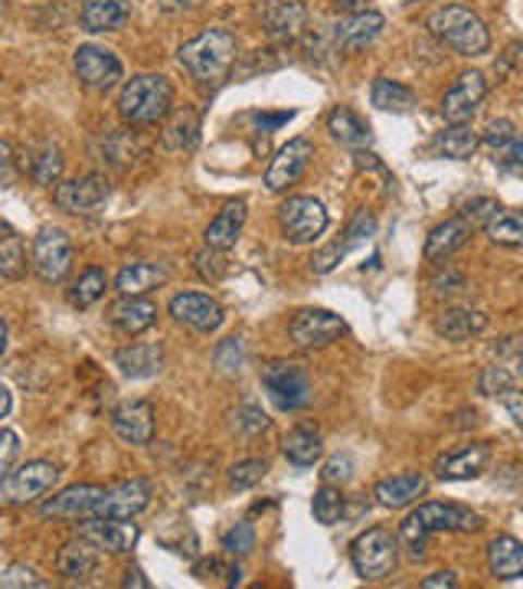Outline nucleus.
I'll return each instance as SVG.
<instances>
[{
  "mask_svg": "<svg viewBox=\"0 0 523 589\" xmlns=\"http://www.w3.org/2000/svg\"><path fill=\"white\" fill-rule=\"evenodd\" d=\"M481 517L471 507L461 504H441V501H425L418 504L399 527V540L412 556L425 553V543L438 530H477Z\"/></svg>",
  "mask_w": 523,
  "mask_h": 589,
  "instance_id": "1",
  "label": "nucleus"
},
{
  "mask_svg": "<svg viewBox=\"0 0 523 589\" xmlns=\"http://www.w3.org/2000/svg\"><path fill=\"white\" fill-rule=\"evenodd\" d=\"M170 105H173V85L157 72H141L127 79L118 95V115L134 128L163 121Z\"/></svg>",
  "mask_w": 523,
  "mask_h": 589,
  "instance_id": "2",
  "label": "nucleus"
},
{
  "mask_svg": "<svg viewBox=\"0 0 523 589\" xmlns=\"http://www.w3.org/2000/svg\"><path fill=\"white\" fill-rule=\"evenodd\" d=\"M235 52L239 46L229 29H203L177 49V59L196 82H219L232 69Z\"/></svg>",
  "mask_w": 523,
  "mask_h": 589,
  "instance_id": "3",
  "label": "nucleus"
},
{
  "mask_svg": "<svg viewBox=\"0 0 523 589\" xmlns=\"http://www.w3.org/2000/svg\"><path fill=\"white\" fill-rule=\"evenodd\" d=\"M425 26L431 29V36H438L458 56H484L490 49V33H487L484 20L461 3H448V7L431 10Z\"/></svg>",
  "mask_w": 523,
  "mask_h": 589,
  "instance_id": "4",
  "label": "nucleus"
},
{
  "mask_svg": "<svg viewBox=\"0 0 523 589\" xmlns=\"http://www.w3.org/2000/svg\"><path fill=\"white\" fill-rule=\"evenodd\" d=\"M350 563L360 579L379 582L386 579L399 563V543L386 527H369L350 543Z\"/></svg>",
  "mask_w": 523,
  "mask_h": 589,
  "instance_id": "5",
  "label": "nucleus"
},
{
  "mask_svg": "<svg viewBox=\"0 0 523 589\" xmlns=\"http://www.w3.org/2000/svg\"><path fill=\"white\" fill-rule=\"evenodd\" d=\"M262 386L268 393V399L284 409V412H294V409H304L311 402V380L304 373V366L291 363V360H271L262 366Z\"/></svg>",
  "mask_w": 523,
  "mask_h": 589,
  "instance_id": "6",
  "label": "nucleus"
},
{
  "mask_svg": "<svg viewBox=\"0 0 523 589\" xmlns=\"http://www.w3.org/2000/svg\"><path fill=\"white\" fill-rule=\"evenodd\" d=\"M59 465L46 461V458H36V461H26L20 468H10L0 481V494L7 504H26V501H36L42 497L46 491H52V484L59 481Z\"/></svg>",
  "mask_w": 523,
  "mask_h": 589,
  "instance_id": "7",
  "label": "nucleus"
},
{
  "mask_svg": "<svg viewBox=\"0 0 523 589\" xmlns=\"http://www.w3.org/2000/svg\"><path fill=\"white\" fill-rule=\"evenodd\" d=\"M278 226L288 242L304 245V242H314L327 229V209L314 196H291L278 209Z\"/></svg>",
  "mask_w": 523,
  "mask_h": 589,
  "instance_id": "8",
  "label": "nucleus"
},
{
  "mask_svg": "<svg viewBox=\"0 0 523 589\" xmlns=\"http://www.w3.org/2000/svg\"><path fill=\"white\" fill-rule=\"evenodd\" d=\"M72 69L78 75V82L92 92H108L121 82L124 69H121V59L101 46H78L75 56H72Z\"/></svg>",
  "mask_w": 523,
  "mask_h": 589,
  "instance_id": "9",
  "label": "nucleus"
},
{
  "mask_svg": "<svg viewBox=\"0 0 523 589\" xmlns=\"http://www.w3.org/2000/svg\"><path fill=\"white\" fill-rule=\"evenodd\" d=\"M288 334L297 347H327L333 344L340 334H346V321L333 311L324 308H304L294 314V321L288 324Z\"/></svg>",
  "mask_w": 523,
  "mask_h": 589,
  "instance_id": "10",
  "label": "nucleus"
},
{
  "mask_svg": "<svg viewBox=\"0 0 523 589\" xmlns=\"http://www.w3.org/2000/svg\"><path fill=\"white\" fill-rule=\"evenodd\" d=\"M33 268L46 285L62 281L72 268V239L62 229H42L33 242Z\"/></svg>",
  "mask_w": 523,
  "mask_h": 589,
  "instance_id": "11",
  "label": "nucleus"
},
{
  "mask_svg": "<svg viewBox=\"0 0 523 589\" xmlns=\"http://www.w3.org/2000/svg\"><path fill=\"white\" fill-rule=\"evenodd\" d=\"M484 95H487L484 75H481L477 69L461 72V75L454 79V85H451V88L445 92V98H441V115H445V121H448V124H467L471 115L481 108Z\"/></svg>",
  "mask_w": 523,
  "mask_h": 589,
  "instance_id": "12",
  "label": "nucleus"
},
{
  "mask_svg": "<svg viewBox=\"0 0 523 589\" xmlns=\"http://www.w3.org/2000/svg\"><path fill=\"white\" fill-rule=\"evenodd\" d=\"M311 157H314V144H311L307 137H291V141H288L284 147H278V154L271 157V164H268V170H265V187H268V190H288V187H294V183L304 177Z\"/></svg>",
  "mask_w": 523,
  "mask_h": 589,
  "instance_id": "13",
  "label": "nucleus"
},
{
  "mask_svg": "<svg viewBox=\"0 0 523 589\" xmlns=\"http://www.w3.org/2000/svg\"><path fill=\"white\" fill-rule=\"evenodd\" d=\"M170 314L173 321L193 327V330H203V334H212L222 321H226V311L222 304L212 298V294H203V291H180L170 298Z\"/></svg>",
  "mask_w": 523,
  "mask_h": 589,
  "instance_id": "14",
  "label": "nucleus"
},
{
  "mask_svg": "<svg viewBox=\"0 0 523 589\" xmlns=\"http://www.w3.org/2000/svg\"><path fill=\"white\" fill-rule=\"evenodd\" d=\"M147 504H150V484L141 481V478H131V481H118V484L105 488V494L98 497L92 517L131 520V517H137Z\"/></svg>",
  "mask_w": 523,
  "mask_h": 589,
  "instance_id": "15",
  "label": "nucleus"
},
{
  "mask_svg": "<svg viewBox=\"0 0 523 589\" xmlns=\"http://www.w3.org/2000/svg\"><path fill=\"white\" fill-rule=\"evenodd\" d=\"M111 196V183L101 173H88V177H75V180H62L56 187V203L69 213H95L105 200Z\"/></svg>",
  "mask_w": 523,
  "mask_h": 589,
  "instance_id": "16",
  "label": "nucleus"
},
{
  "mask_svg": "<svg viewBox=\"0 0 523 589\" xmlns=\"http://www.w3.org/2000/svg\"><path fill=\"white\" fill-rule=\"evenodd\" d=\"M111 429L118 432V438H124L127 445H147L154 435V406L147 399H131L121 402L111 412Z\"/></svg>",
  "mask_w": 523,
  "mask_h": 589,
  "instance_id": "17",
  "label": "nucleus"
},
{
  "mask_svg": "<svg viewBox=\"0 0 523 589\" xmlns=\"http://www.w3.org/2000/svg\"><path fill=\"white\" fill-rule=\"evenodd\" d=\"M105 494V488L98 484H72V488H62L59 494H52L49 501L39 504V514L42 517H92L98 497Z\"/></svg>",
  "mask_w": 523,
  "mask_h": 589,
  "instance_id": "18",
  "label": "nucleus"
},
{
  "mask_svg": "<svg viewBox=\"0 0 523 589\" xmlns=\"http://www.w3.org/2000/svg\"><path fill=\"white\" fill-rule=\"evenodd\" d=\"M78 533L88 537L92 543H98L108 553H127L137 543V537H141L137 524L118 520V517H92V520H85L78 527Z\"/></svg>",
  "mask_w": 523,
  "mask_h": 589,
  "instance_id": "19",
  "label": "nucleus"
},
{
  "mask_svg": "<svg viewBox=\"0 0 523 589\" xmlns=\"http://www.w3.org/2000/svg\"><path fill=\"white\" fill-rule=\"evenodd\" d=\"M481 141L490 147L494 164L507 170H523V131H516L507 118H497L484 128Z\"/></svg>",
  "mask_w": 523,
  "mask_h": 589,
  "instance_id": "20",
  "label": "nucleus"
},
{
  "mask_svg": "<svg viewBox=\"0 0 523 589\" xmlns=\"http://www.w3.org/2000/svg\"><path fill=\"white\" fill-rule=\"evenodd\" d=\"M490 461V448L487 445H464L458 452H445L435 458V474L441 481H467V478H477Z\"/></svg>",
  "mask_w": 523,
  "mask_h": 589,
  "instance_id": "21",
  "label": "nucleus"
},
{
  "mask_svg": "<svg viewBox=\"0 0 523 589\" xmlns=\"http://www.w3.org/2000/svg\"><path fill=\"white\" fill-rule=\"evenodd\" d=\"M262 26L275 39H294L304 26V3L301 0H262L258 7Z\"/></svg>",
  "mask_w": 523,
  "mask_h": 589,
  "instance_id": "22",
  "label": "nucleus"
},
{
  "mask_svg": "<svg viewBox=\"0 0 523 589\" xmlns=\"http://www.w3.org/2000/svg\"><path fill=\"white\" fill-rule=\"evenodd\" d=\"M382 26H386L382 13H376V10H360V13L343 16V20L333 26V39H337L340 49H350V52H353V49L369 46V43L382 33Z\"/></svg>",
  "mask_w": 523,
  "mask_h": 589,
  "instance_id": "23",
  "label": "nucleus"
},
{
  "mask_svg": "<svg viewBox=\"0 0 523 589\" xmlns=\"http://www.w3.org/2000/svg\"><path fill=\"white\" fill-rule=\"evenodd\" d=\"M98 543H92L88 537H75L69 543H62V550L56 553V569L65 576V579H88L95 569H98Z\"/></svg>",
  "mask_w": 523,
  "mask_h": 589,
  "instance_id": "24",
  "label": "nucleus"
},
{
  "mask_svg": "<svg viewBox=\"0 0 523 589\" xmlns=\"http://www.w3.org/2000/svg\"><path fill=\"white\" fill-rule=\"evenodd\" d=\"M425 488H428L425 474H418V471H402V474H392V478L376 481L373 497H376V504L396 510V507H405V504L418 501V497L425 494Z\"/></svg>",
  "mask_w": 523,
  "mask_h": 589,
  "instance_id": "25",
  "label": "nucleus"
},
{
  "mask_svg": "<svg viewBox=\"0 0 523 589\" xmlns=\"http://www.w3.org/2000/svg\"><path fill=\"white\" fill-rule=\"evenodd\" d=\"M471 232H474V226L464 216H451V219L438 223L425 239V259L428 262H445L448 255H454L467 242Z\"/></svg>",
  "mask_w": 523,
  "mask_h": 589,
  "instance_id": "26",
  "label": "nucleus"
},
{
  "mask_svg": "<svg viewBox=\"0 0 523 589\" xmlns=\"http://www.w3.org/2000/svg\"><path fill=\"white\" fill-rule=\"evenodd\" d=\"M242 226H245V203H242V200L226 203V206L216 213V219L206 226V232H203L206 249H212V252H226V249H232V245H235V239H239V232H242Z\"/></svg>",
  "mask_w": 523,
  "mask_h": 589,
  "instance_id": "27",
  "label": "nucleus"
},
{
  "mask_svg": "<svg viewBox=\"0 0 523 589\" xmlns=\"http://www.w3.org/2000/svg\"><path fill=\"white\" fill-rule=\"evenodd\" d=\"M127 13H131L127 0H82L78 23L88 33H108V29L124 26Z\"/></svg>",
  "mask_w": 523,
  "mask_h": 589,
  "instance_id": "28",
  "label": "nucleus"
},
{
  "mask_svg": "<svg viewBox=\"0 0 523 589\" xmlns=\"http://www.w3.org/2000/svg\"><path fill=\"white\" fill-rule=\"evenodd\" d=\"M114 366L131 380L154 376L163 366V350L157 344H127L114 353Z\"/></svg>",
  "mask_w": 523,
  "mask_h": 589,
  "instance_id": "29",
  "label": "nucleus"
},
{
  "mask_svg": "<svg viewBox=\"0 0 523 589\" xmlns=\"http://www.w3.org/2000/svg\"><path fill=\"white\" fill-rule=\"evenodd\" d=\"M163 281H167V268L160 262H131V265H124L118 272L114 288L124 298H141V294H147L150 288H157Z\"/></svg>",
  "mask_w": 523,
  "mask_h": 589,
  "instance_id": "30",
  "label": "nucleus"
},
{
  "mask_svg": "<svg viewBox=\"0 0 523 589\" xmlns=\"http://www.w3.org/2000/svg\"><path fill=\"white\" fill-rule=\"evenodd\" d=\"M487 566L497 579H520L523 576V543L516 537H494L487 543Z\"/></svg>",
  "mask_w": 523,
  "mask_h": 589,
  "instance_id": "31",
  "label": "nucleus"
},
{
  "mask_svg": "<svg viewBox=\"0 0 523 589\" xmlns=\"http://www.w3.org/2000/svg\"><path fill=\"white\" fill-rule=\"evenodd\" d=\"M481 137L471 124H448L431 137V154L451 157V160H467L477 151Z\"/></svg>",
  "mask_w": 523,
  "mask_h": 589,
  "instance_id": "32",
  "label": "nucleus"
},
{
  "mask_svg": "<svg viewBox=\"0 0 523 589\" xmlns=\"http://www.w3.org/2000/svg\"><path fill=\"white\" fill-rule=\"evenodd\" d=\"M157 321V308L144 298H121L114 308H111V324L127 334V337H137L141 330H147L150 324Z\"/></svg>",
  "mask_w": 523,
  "mask_h": 589,
  "instance_id": "33",
  "label": "nucleus"
},
{
  "mask_svg": "<svg viewBox=\"0 0 523 589\" xmlns=\"http://www.w3.org/2000/svg\"><path fill=\"white\" fill-rule=\"evenodd\" d=\"M327 131L340 141V144H346V147H366L369 144V124L356 115V111H350L346 105H337L330 115H327Z\"/></svg>",
  "mask_w": 523,
  "mask_h": 589,
  "instance_id": "34",
  "label": "nucleus"
},
{
  "mask_svg": "<svg viewBox=\"0 0 523 589\" xmlns=\"http://www.w3.org/2000/svg\"><path fill=\"white\" fill-rule=\"evenodd\" d=\"M284 458L297 468H307L320 458L324 452V442H320V432L314 425H294L288 435H284Z\"/></svg>",
  "mask_w": 523,
  "mask_h": 589,
  "instance_id": "35",
  "label": "nucleus"
},
{
  "mask_svg": "<svg viewBox=\"0 0 523 589\" xmlns=\"http://www.w3.org/2000/svg\"><path fill=\"white\" fill-rule=\"evenodd\" d=\"M435 327L448 340H467V337H474V334H481L487 327V314L471 311V308H448V311H441Z\"/></svg>",
  "mask_w": 523,
  "mask_h": 589,
  "instance_id": "36",
  "label": "nucleus"
},
{
  "mask_svg": "<svg viewBox=\"0 0 523 589\" xmlns=\"http://www.w3.org/2000/svg\"><path fill=\"white\" fill-rule=\"evenodd\" d=\"M160 137H163V144L173 147V151H190V147L196 144V137H199V118H196V111H193V108H177V111L167 118Z\"/></svg>",
  "mask_w": 523,
  "mask_h": 589,
  "instance_id": "37",
  "label": "nucleus"
},
{
  "mask_svg": "<svg viewBox=\"0 0 523 589\" xmlns=\"http://www.w3.org/2000/svg\"><path fill=\"white\" fill-rule=\"evenodd\" d=\"M369 98L379 111H409L415 105V92L402 82H392V79H373L369 85Z\"/></svg>",
  "mask_w": 523,
  "mask_h": 589,
  "instance_id": "38",
  "label": "nucleus"
},
{
  "mask_svg": "<svg viewBox=\"0 0 523 589\" xmlns=\"http://www.w3.org/2000/svg\"><path fill=\"white\" fill-rule=\"evenodd\" d=\"M484 232L497 242V245H523V209H497L490 216V223L484 226Z\"/></svg>",
  "mask_w": 523,
  "mask_h": 589,
  "instance_id": "39",
  "label": "nucleus"
},
{
  "mask_svg": "<svg viewBox=\"0 0 523 589\" xmlns=\"http://www.w3.org/2000/svg\"><path fill=\"white\" fill-rule=\"evenodd\" d=\"M26 170H29V177H33L39 187L56 183V180H59V173H62V154H59V147H56V144H42V147H36V151H33V157H29V164H26Z\"/></svg>",
  "mask_w": 523,
  "mask_h": 589,
  "instance_id": "40",
  "label": "nucleus"
},
{
  "mask_svg": "<svg viewBox=\"0 0 523 589\" xmlns=\"http://www.w3.org/2000/svg\"><path fill=\"white\" fill-rule=\"evenodd\" d=\"M105 285H108V275H105V268H98V265H92V268H85L82 275H78V281L72 285V291H69V301L75 304V308H92L101 294H105Z\"/></svg>",
  "mask_w": 523,
  "mask_h": 589,
  "instance_id": "41",
  "label": "nucleus"
},
{
  "mask_svg": "<svg viewBox=\"0 0 523 589\" xmlns=\"http://www.w3.org/2000/svg\"><path fill=\"white\" fill-rule=\"evenodd\" d=\"M343 504H346V497L340 494V488H333V484H324V488L314 494V501H311L314 520H317V524H324V527L337 524V520L343 517Z\"/></svg>",
  "mask_w": 523,
  "mask_h": 589,
  "instance_id": "42",
  "label": "nucleus"
},
{
  "mask_svg": "<svg viewBox=\"0 0 523 589\" xmlns=\"http://www.w3.org/2000/svg\"><path fill=\"white\" fill-rule=\"evenodd\" d=\"M26 272V249L20 245V239L7 229L3 242H0V275L3 278H20Z\"/></svg>",
  "mask_w": 523,
  "mask_h": 589,
  "instance_id": "43",
  "label": "nucleus"
},
{
  "mask_svg": "<svg viewBox=\"0 0 523 589\" xmlns=\"http://www.w3.org/2000/svg\"><path fill=\"white\" fill-rule=\"evenodd\" d=\"M265 461L262 458H245V461H235L232 468H229V484L235 488V491H245V488H252V484H258L262 478H265Z\"/></svg>",
  "mask_w": 523,
  "mask_h": 589,
  "instance_id": "44",
  "label": "nucleus"
},
{
  "mask_svg": "<svg viewBox=\"0 0 523 589\" xmlns=\"http://www.w3.org/2000/svg\"><path fill=\"white\" fill-rule=\"evenodd\" d=\"M252 546H255V530L248 520H239L235 527H229L222 533V550L229 556H245V553H252Z\"/></svg>",
  "mask_w": 523,
  "mask_h": 589,
  "instance_id": "45",
  "label": "nucleus"
},
{
  "mask_svg": "<svg viewBox=\"0 0 523 589\" xmlns=\"http://www.w3.org/2000/svg\"><path fill=\"white\" fill-rule=\"evenodd\" d=\"M0 586H3V589H23V586H29V589H42V586H46V579H42L33 566L10 563V566L0 573Z\"/></svg>",
  "mask_w": 523,
  "mask_h": 589,
  "instance_id": "46",
  "label": "nucleus"
},
{
  "mask_svg": "<svg viewBox=\"0 0 523 589\" xmlns=\"http://www.w3.org/2000/svg\"><path fill=\"white\" fill-rule=\"evenodd\" d=\"M242 360H245L242 337H226V340L216 347V366H219L222 373H239V370H242Z\"/></svg>",
  "mask_w": 523,
  "mask_h": 589,
  "instance_id": "47",
  "label": "nucleus"
},
{
  "mask_svg": "<svg viewBox=\"0 0 523 589\" xmlns=\"http://www.w3.org/2000/svg\"><path fill=\"white\" fill-rule=\"evenodd\" d=\"M353 471H356L353 455H350V452H337V455H330V458H327V465H324L320 478H324V484H343V481H350V478H353Z\"/></svg>",
  "mask_w": 523,
  "mask_h": 589,
  "instance_id": "48",
  "label": "nucleus"
},
{
  "mask_svg": "<svg viewBox=\"0 0 523 589\" xmlns=\"http://www.w3.org/2000/svg\"><path fill=\"white\" fill-rule=\"evenodd\" d=\"M500 209V203L497 200H490V196H477V200H471L467 206H464V219L471 223V226H487L490 223V216Z\"/></svg>",
  "mask_w": 523,
  "mask_h": 589,
  "instance_id": "49",
  "label": "nucleus"
},
{
  "mask_svg": "<svg viewBox=\"0 0 523 589\" xmlns=\"http://www.w3.org/2000/svg\"><path fill=\"white\" fill-rule=\"evenodd\" d=\"M513 389V380L503 366H487L481 376V393H507Z\"/></svg>",
  "mask_w": 523,
  "mask_h": 589,
  "instance_id": "50",
  "label": "nucleus"
},
{
  "mask_svg": "<svg viewBox=\"0 0 523 589\" xmlns=\"http://www.w3.org/2000/svg\"><path fill=\"white\" fill-rule=\"evenodd\" d=\"M235 425H239L242 432H262V429L268 425V419H265V412H262L258 406H242V409L235 412Z\"/></svg>",
  "mask_w": 523,
  "mask_h": 589,
  "instance_id": "51",
  "label": "nucleus"
},
{
  "mask_svg": "<svg viewBox=\"0 0 523 589\" xmlns=\"http://www.w3.org/2000/svg\"><path fill=\"white\" fill-rule=\"evenodd\" d=\"M464 285V275L458 272V268H451V265H445V268H438L435 275H431V288L441 294V291H454V288H461Z\"/></svg>",
  "mask_w": 523,
  "mask_h": 589,
  "instance_id": "52",
  "label": "nucleus"
},
{
  "mask_svg": "<svg viewBox=\"0 0 523 589\" xmlns=\"http://www.w3.org/2000/svg\"><path fill=\"white\" fill-rule=\"evenodd\" d=\"M0 471L7 474L10 468H13V458H16V452H20V435L13 432V429H3V435H0Z\"/></svg>",
  "mask_w": 523,
  "mask_h": 589,
  "instance_id": "53",
  "label": "nucleus"
},
{
  "mask_svg": "<svg viewBox=\"0 0 523 589\" xmlns=\"http://www.w3.org/2000/svg\"><path fill=\"white\" fill-rule=\"evenodd\" d=\"M500 69H507V72H520L523 69V39L507 46V52L500 56Z\"/></svg>",
  "mask_w": 523,
  "mask_h": 589,
  "instance_id": "54",
  "label": "nucleus"
},
{
  "mask_svg": "<svg viewBox=\"0 0 523 589\" xmlns=\"http://www.w3.org/2000/svg\"><path fill=\"white\" fill-rule=\"evenodd\" d=\"M503 406H507V412H510V419L523 429V393H516V389H507L503 393Z\"/></svg>",
  "mask_w": 523,
  "mask_h": 589,
  "instance_id": "55",
  "label": "nucleus"
},
{
  "mask_svg": "<svg viewBox=\"0 0 523 589\" xmlns=\"http://www.w3.org/2000/svg\"><path fill=\"white\" fill-rule=\"evenodd\" d=\"M458 586V576L454 573H431V576H425L422 579V589H454Z\"/></svg>",
  "mask_w": 523,
  "mask_h": 589,
  "instance_id": "56",
  "label": "nucleus"
},
{
  "mask_svg": "<svg viewBox=\"0 0 523 589\" xmlns=\"http://www.w3.org/2000/svg\"><path fill=\"white\" fill-rule=\"evenodd\" d=\"M124 586H127V589H131V586H137V589H147L150 582L144 579V573H141V569H127V573H124Z\"/></svg>",
  "mask_w": 523,
  "mask_h": 589,
  "instance_id": "57",
  "label": "nucleus"
},
{
  "mask_svg": "<svg viewBox=\"0 0 523 589\" xmlns=\"http://www.w3.org/2000/svg\"><path fill=\"white\" fill-rule=\"evenodd\" d=\"M13 183V157H10V144H3V187Z\"/></svg>",
  "mask_w": 523,
  "mask_h": 589,
  "instance_id": "58",
  "label": "nucleus"
},
{
  "mask_svg": "<svg viewBox=\"0 0 523 589\" xmlns=\"http://www.w3.org/2000/svg\"><path fill=\"white\" fill-rule=\"evenodd\" d=\"M337 3V10H343V13H360V10H366V0H333Z\"/></svg>",
  "mask_w": 523,
  "mask_h": 589,
  "instance_id": "59",
  "label": "nucleus"
},
{
  "mask_svg": "<svg viewBox=\"0 0 523 589\" xmlns=\"http://www.w3.org/2000/svg\"><path fill=\"white\" fill-rule=\"evenodd\" d=\"M0 402H3V406H0V416L7 419L10 409H13V393H10V386H0Z\"/></svg>",
  "mask_w": 523,
  "mask_h": 589,
  "instance_id": "60",
  "label": "nucleus"
},
{
  "mask_svg": "<svg viewBox=\"0 0 523 589\" xmlns=\"http://www.w3.org/2000/svg\"><path fill=\"white\" fill-rule=\"evenodd\" d=\"M516 376H520V380H523V353H520V357H516Z\"/></svg>",
  "mask_w": 523,
  "mask_h": 589,
  "instance_id": "61",
  "label": "nucleus"
},
{
  "mask_svg": "<svg viewBox=\"0 0 523 589\" xmlns=\"http://www.w3.org/2000/svg\"><path fill=\"white\" fill-rule=\"evenodd\" d=\"M409 3H415V0H409Z\"/></svg>",
  "mask_w": 523,
  "mask_h": 589,
  "instance_id": "62",
  "label": "nucleus"
}]
</instances>
